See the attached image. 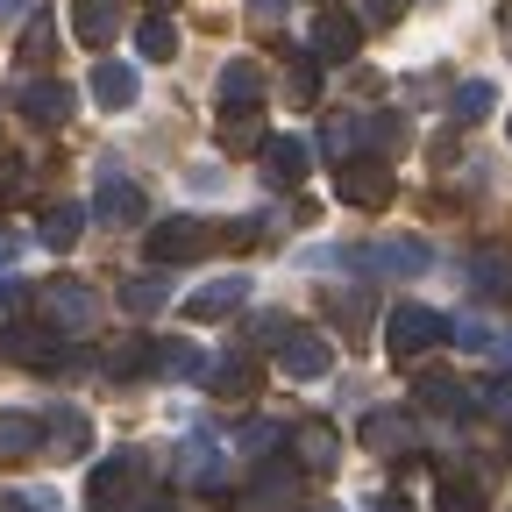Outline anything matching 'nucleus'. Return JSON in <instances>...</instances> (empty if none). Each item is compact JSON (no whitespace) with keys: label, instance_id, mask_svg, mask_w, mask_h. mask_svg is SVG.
Returning a JSON list of instances; mask_svg holds the SVG:
<instances>
[{"label":"nucleus","instance_id":"obj_1","mask_svg":"<svg viewBox=\"0 0 512 512\" xmlns=\"http://www.w3.org/2000/svg\"><path fill=\"white\" fill-rule=\"evenodd\" d=\"M434 342H448V313H434V306H413V299L384 313V349H392L399 363L427 356Z\"/></svg>","mask_w":512,"mask_h":512},{"label":"nucleus","instance_id":"obj_3","mask_svg":"<svg viewBox=\"0 0 512 512\" xmlns=\"http://www.w3.org/2000/svg\"><path fill=\"white\" fill-rule=\"evenodd\" d=\"M214 249V228L200 221V214H178V221H157L150 228V264L164 271V264H192V256H207Z\"/></svg>","mask_w":512,"mask_h":512},{"label":"nucleus","instance_id":"obj_19","mask_svg":"<svg viewBox=\"0 0 512 512\" xmlns=\"http://www.w3.org/2000/svg\"><path fill=\"white\" fill-rule=\"evenodd\" d=\"M207 392L214 399H249L256 392V363L249 356H214L207 363Z\"/></svg>","mask_w":512,"mask_h":512},{"label":"nucleus","instance_id":"obj_35","mask_svg":"<svg viewBox=\"0 0 512 512\" xmlns=\"http://www.w3.org/2000/svg\"><path fill=\"white\" fill-rule=\"evenodd\" d=\"M477 406H484L491 420H512V377H491L484 392H477Z\"/></svg>","mask_w":512,"mask_h":512},{"label":"nucleus","instance_id":"obj_4","mask_svg":"<svg viewBox=\"0 0 512 512\" xmlns=\"http://www.w3.org/2000/svg\"><path fill=\"white\" fill-rule=\"evenodd\" d=\"M335 192H342L349 207H392L399 178H392V164H384V157H356V164L335 171Z\"/></svg>","mask_w":512,"mask_h":512},{"label":"nucleus","instance_id":"obj_16","mask_svg":"<svg viewBox=\"0 0 512 512\" xmlns=\"http://www.w3.org/2000/svg\"><path fill=\"white\" fill-rule=\"evenodd\" d=\"M249 299V278L235 271V278H214V285H200V292H192L185 299V320H221V313H235Z\"/></svg>","mask_w":512,"mask_h":512},{"label":"nucleus","instance_id":"obj_15","mask_svg":"<svg viewBox=\"0 0 512 512\" xmlns=\"http://www.w3.org/2000/svg\"><path fill=\"white\" fill-rule=\"evenodd\" d=\"M178 477H185L192 491H221V448H214L207 434H185V441H178Z\"/></svg>","mask_w":512,"mask_h":512},{"label":"nucleus","instance_id":"obj_30","mask_svg":"<svg viewBox=\"0 0 512 512\" xmlns=\"http://www.w3.org/2000/svg\"><path fill=\"white\" fill-rule=\"evenodd\" d=\"M43 441V420L36 413H0V456H29Z\"/></svg>","mask_w":512,"mask_h":512},{"label":"nucleus","instance_id":"obj_6","mask_svg":"<svg viewBox=\"0 0 512 512\" xmlns=\"http://www.w3.org/2000/svg\"><path fill=\"white\" fill-rule=\"evenodd\" d=\"M271 356H278V370H285V377H299V384H313V377H328V370H335L328 335H313V328H292Z\"/></svg>","mask_w":512,"mask_h":512},{"label":"nucleus","instance_id":"obj_13","mask_svg":"<svg viewBox=\"0 0 512 512\" xmlns=\"http://www.w3.org/2000/svg\"><path fill=\"white\" fill-rule=\"evenodd\" d=\"M93 100L107 107V114H128L143 100V79H136V64H114V57H100L93 64Z\"/></svg>","mask_w":512,"mask_h":512},{"label":"nucleus","instance_id":"obj_38","mask_svg":"<svg viewBox=\"0 0 512 512\" xmlns=\"http://www.w3.org/2000/svg\"><path fill=\"white\" fill-rule=\"evenodd\" d=\"M0 512H43V505H36L29 491H0Z\"/></svg>","mask_w":512,"mask_h":512},{"label":"nucleus","instance_id":"obj_29","mask_svg":"<svg viewBox=\"0 0 512 512\" xmlns=\"http://www.w3.org/2000/svg\"><path fill=\"white\" fill-rule=\"evenodd\" d=\"M136 50H143L150 64H171V57H178V22H171V15H150V22L136 29Z\"/></svg>","mask_w":512,"mask_h":512},{"label":"nucleus","instance_id":"obj_44","mask_svg":"<svg viewBox=\"0 0 512 512\" xmlns=\"http://www.w3.org/2000/svg\"><path fill=\"white\" fill-rule=\"evenodd\" d=\"M150 8H171V0H150Z\"/></svg>","mask_w":512,"mask_h":512},{"label":"nucleus","instance_id":"obj_27","mask_svg":"<svg viewBox=\"0 0 512 512\" xmlns=\"http://www.w3.org/2000/svg\"><path fill=\"white\" fill-rule=\"evenodd\" d=\"M136 463H143V456H114V463H100L93 484H86L93 505H121V491H128V477H136Z\"/></svg>","mask_w":512,"mask_h":512},{"label":"nucleus","instance_id":"obj_43","mask_svg":"<svg viewBox=\"0 0 512 512\" xmlns=\"http://www.w3.org/2000/svg\"><path fill=\"white\" fill-rule=\"evenodd\" d=\"M313 512H342V505H313Z\"/></svg>","mask_w":512,"mask_h":512},{"label":"nucleus","instance_id":"obj_34","mask_svg":"<svg viewBox=\"0 0 512 512\" xmlns=\"http://www.w3.org/2000/svg\"><path fill=\"white\" fill-rule=\"evenodd\" d=\"M50 50H57V29H50V15H29V29H22V57H29V64H43Z\"/></svg>","mask_w":512,"mask_h":512},{"label":"nucleus","instance_id":"obj_42","mask_svg":"<svg viewBox=\"0 0 512 512\" xmlns=\"http://www.w3.org/2000/svg\"><path fill=\"white\" fill-rule=\"evenodd\" d=\"M491 356H505V363H512V335H498V349H491Z\"/></svg>","mask_w":512,"mask_h":512},{"label":"nucleus","instance_id":"obj_22","mask_svg":"<svg viewBox=\"0 0 512 512\" xmlns=\"http://www.w3.org/2000/svg\"><path fill=\"white\" fill-rule=\"evenodd\" d=\"M363 441L377 448V456H406V448H413V420L406 413H370L363 420Z\"/></svg>","mask_w":512,"mask_h":512},{"label":"nucleus","instance_id":"obj_12","mask_svg":"<svg viewBox=\"0 0 512 512\" xmlns=\"http://www.w3.org/2000/svg\"><path fill=\"white\" fill-rule=\"evenodd\" d=\"M356 264H384V278H420L427 264H434V249L420 242V235H384L377 249H363Z\"/></svg>","mask_w":512,"mask_h":512},{"label":"nucleus","instance_id":"obj_25","mask_svg":"<svg viewBox=\"0 0 512 512\" xmlns=\"http://www.w3.org/2000/svg\"><path fill=\"white\" fill-rule=\"evenodd\" d=\"M335 456H342V448H335V427H328V420H306V427H299V463H306V470H335Z\"/></svg>","mask_w":512,"mask_h":512},{"label":"nucleus","instance_id":"obj_37","mask_svg":"<svg viewBox=\"0 0 512 512\" xmlns=\"http://www.w3.org/2000/svg\"><path fill=\"white\" fill-rule=\"evenodd\" d=\"M15 264H22V235H0V278H15Z\"/></svg>","mask_w":512,"mask_h":512},{"label":"nucleus","instance_id":"obj_24","mask_svg":"<svg viewBox=\"0 0 512 512\" xmlns=\"http://www.w3.org/2000/svg\"><path fill=\"white\" fill-rule=\"evenodd\" d=\"M292 491H299V470H292V463H264V470H256V484H249V498L271 505V512L292 505Z\"/></svg>","mask_w":512,"mask_h":512},{"label":"nucleus","instance_id":"obj_32","mask_svg":"<svg viewBox=\"0 0 512 512\" xmlns=\"http://www.w3.org/2000/svg\"><path fill=\"white\" fill-rule=\"evenodd\" d=\"M285 93H292L299 107L320 93V57H313V50H299V57H292V72H285Z\"/></svg>","mask_w":512,"mask_h":512},{"label":"nucleus","instance_id":"obj_39","mask_svg":"<svg viewBox=\"0 0 512 512\" xmlns=\"http://www.w3.org/2000/svg\"><path fill=\"white\" fill-rule=\"evenodd\" d=\"M285 8H292V0H249V15H256V22H278Z\"/></svg>","mask_w":512,"mask_h":512},{"label":"nucleus","instance_id":"obj_10","mask_svg":"<svg viewBox=\"0 0 512 512\" xmlns=\"http://www.w3.org/2000/svg\"><path fill=\"white\" fill-rule=\"evenodd\" d=\"M363 50V22L349 15V8H320V22H313V57L320 64H349Z\"/></svg>","mask_w":512,"mask_h":512},{"label":"nucleus","instance_id":"obj_11","mask_svg":"<svg viewBox=\"0 0 512 512\" xmlns=\"http://www.w3.org/2000/svg\"><path fill=\"white\" fill-rule=\"evenodd\" d=\"M43 448H50L57 463H79L86 448H93V420H86L79 406H50V413H43Z\"/></svg>","mask_w":512,"mask_h":512},{"label":"nucleus","instance_id":"obj_33","mask_svg":"<svg viewBox=\"0 0 512 512\" xmlns=\"http://www.w3.org/2000/svg\"><path fill=\"white\" fill-rule=\"evenodd\" d=\"M221 143H228V150H264L271 136L256 128V114H221Z\"/></svg>","mask_w":512,"mask_h":512},{"label":"nucleus","instance_id":"obj_14","mask_svg":"<svg viewBox=\"0 0 512 512\" xmlns=\"http://www.w3.org/2000/svg\"><path fill=\"white\" fill-rule=\"evenodd\" d=\"M72 36L86 50H107L121 36V0H72Z\"/></svg>","mask_w":512,"mask_h":512},{"label":"nucleus","instance_id":"obj_5","mask_svg":"<svg viewBox=\"0 0 512 512\" xmlns=\"http://www.w3.org/2000/svg\"><path fill=\"white\" fill-rule=\"evenodd\" d=\"M43 313H50V328H57V335H72V342L100 328V299H93L86 285H64V278L43 292Z\"/></svg>","mask_w":512,"mask_h":512},{"label":"nucleus","instance_id":"obj_9","mask_svg":"<svg viewBox=\"0 0 512 512\" xmlns=\"http://www.w3.org/2000/svg\"><path fill=\"white\" fill-rule=\"evenodd\" d=\"M93 214H100V221H114V228H143L150 200H143V185H128L114 164H100V200H93Z\"/></svg>","mask_w":512,"mask_h":512},{"label":"nucleus","instance_id":"obj_28","mask_svg":"<svg viewBox=\"0 0 512 512\" xmlns=\"http://www.w3.org/2000/svg\"><path fill=\"white\" fill-rule=\"evenodd\" d=\"M491 107H498V86H491V79H463V86H456V100H448V114H456L463 128H470V121H484Z\"/></svg>","mask_w":512,"mask_h":512},{"label":"nucleus","instance_id":"obj_26","mask_svg":"<svg viewBox=\"0 0 512 512\" xmlns=\"http://www.w3.org/2000/svg\"><path fill=\"white\" fill-rule=\"evenodd\" d=\"M164 299H171V278H164V271L121 285V313H164Z\"/></svg>","mask_w":512,"mask_h":512},{"label":"nucleus","instance_id":"obj_20","mask_svg":"<svg viewBox=\"0 0 512 512\" xmlns=\"http://www.w3.org/2000/svg\"><path fill=\"white\" fill-rule=\"evenodd\" d=\"M150 370H157V377H178V384H200V377H207V356L192 349V342H157V349H150Z\"/></svg>","mask_w":512,"mask_h":512},{"label":"nucleus","instance_id":"obj_7","mask_svg":"<svg viewBox=\"0 0 512 512\" xmlns=\"http://www.w3.org/2000/svg\"><path fill=\"white\" fill-rule=\"evenodd\" d=\"M15 107H22V121H36V128H64V121H72V107H79V93L64 86V79H29V86H15Z\"/></svg>","mask_w":512,"mask_h":512},{"label":"nucleus","instance_id":"obj_2","mask_svg":"<svg viewBox=\"0 0 512 512\" xmlns=\"http://www.w3.org/2000/svg\"><path fill=\"white\" fill-rule=\"evenodd\" d=\"M8 363H22V370H64L72 356H64V335L50 328V320H8Z\"/></svg>","mask_w":512,"mask_h":512},{"label":"nucleus","instance_id":"obj_31","mask_svg":"<svg viewBox=\"0 0 512 512\" xmlns=\"http://www.w3.org/2000/svg\"><path fill=\"white\" fill-rule=\"evenodd\" d=\"M441 512H491L477 477H441Z\"/></svg>","mask_w":512,"mask_h":512},{"label":"nucleus","instance_id":"obj_41","mask_svg":"<svg viewBox=\"0 0 512 512\" xmlns=\"http://www.w3.org/2000/svg\"><path fill=\"white\" fill-rule=\"evenodd\" d=\"M22 15V0H0V22H15Z\"/></svg>","mask_w":512,"mask_h":512},{"label":"nucleus","instance_id":"obj_36","mask_svg":"<svg viewBox=\"0 0 512 512\" xmlns=\"http://www.w3.org/2000/svg\"><path fill=\"white\" fill-rule=\"evenodd\" d=\"M278 441H285V427H271V420H249V427H242V448H249V456H271Z\"/></svg>","mask_w":512,"mask_h":512},{"label":"nucleus","instance_id":"obj_8","mask_svg":"<svg viewBox=\"0 0 512 512\" xmlns=\"http://www.w3.org/2000/svg\"><path fill=\"white\" fill-rule=\"evenodd\" d=\"M214 93H221V114H256V107H264V93H271V86H264V64H256V57H228Z\"/></svg>","mask_w":512,"mask_h":512},{"label":"nucleus","instance_id":"obj_40","mask_svg":"<svg viewBox=\"0 0 512 512\" xmlns=\"http://www.w3.org/2000/svg\"><path fill=\"white\" fill-rule=\"evenodd\" d=\"M370 512H413V505H399L392 491H377V505H370Z\"/></svg>","mask_w":512,"mask_h":512},{"label":"nucleus","instance_id":"obj_17","mask_svg":"<svg viewBox=\"0 0 512 512\" xmlns=\"http://www.w3.org/2000/svg\"><path fill=\"white\" fill-rule=\"evenodd\" d=\"M306 171H313V150H306L299 136H271V143H264V178H271V185H299Z\"/></svg>","mask_w":512,"mask_h":512},{"label":"nucleus","instance_id":"obj_21","mask_svg":"<svg viewBox=\"0 0 512 512\" xmlns=\"http://www.w3.org/2000/svg\"><path fill=\"white\" fill-rule=\"evenodd\" d=\"M470 285H477L484 299H512V256H505V249H477V256H470Z\"/></svg>","mask_w":512,"mask_h":512},{"label":"nucleus","instance_id":"obj_23","mask_svg":"<svg viewBox=\"0 0 512 512\" xmlns=\"http://www.w3.org/2000/svg\"><path fill=\"white\" fill-rule=\"evenodd\" d=\"M413 392H420V406H427V413H463V406H470L463 377H448V370H427V377L413 384Z\"/></svg>","mask_w":512,"mask_h":512},{"label":"nucleus","instance_id":"obj_18","mask_svg":"<svg viewBox=\"0 0 512 512\" xmlns=\"http://www.w3.org/2000/svg\"><path fill=\"white\" fill-rule=\"evenodd\" d=\"M36 235H43V249H57V256H64V249H72V242L86 235V207H79V200H50Z\"/></svg>","mask_w":512,"mask_h":512}]
</instances>
